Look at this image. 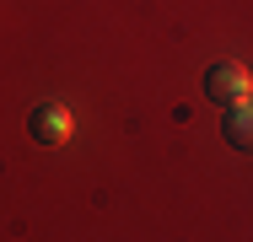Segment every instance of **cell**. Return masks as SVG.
Returning <instances> with one entry per match:
<instances>
[{"label":"cell","instance_id":"3","mask_svg":"<svg viewBox=\"0 0 253 242\" xmlns=\"http://www.w3.org/2000/svg\"><path fill=\"white\" fill-rule=\"evenodd\" d=\"M221 140L232 145V151H243V156H253V97H243V102L226 108V119H221Z\"/></svg>","mask_w":253,"mask_h":242},{"label":"cell","instance_id":"1","mask_svg":"<svg viewBox=\"0 0 253 242\" xmlns=\"http://www.w3.org/2000/svg\"><path fill=\"white\" fill-rule=\"evenodd\" d=\"M205 97L210 102H243V97H253V76L237 65V59H221V65H210L205 70Z\"/></svg>","mask_w":253,"mask_h":242},{"label":"cell","instance_id":"2","mask_svg":"<svg viewBox=\"0 0 253 242\" xmlns=\"http://www.w3.org/2000/svg\"><path fill=\"white\" fill-rule=\"evenodd\" d=\"M27 129H33V140H38V145H65V140H70V108H59V102H38L33 119H27Z\"/></svg>","mask_w":253,"mask_h":242}]
</instances>
